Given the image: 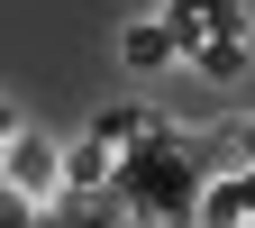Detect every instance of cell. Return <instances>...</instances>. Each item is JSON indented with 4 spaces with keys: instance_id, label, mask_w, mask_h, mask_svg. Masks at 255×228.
Wrapping results in <instances>:
<instances>
[{
    "instance_id": "1",
    "label": "cell",
    "mask_w": 255,
    "mask_h": 228,
    "mask_svg": "<svg viewBox=\"0 0 255 228\" xmlns=\"http://www.w3.org/2000/svg\"><path fill=\"white\" fill-rule=\"evenodd\" d=\"M119 201L137 228H191L201 219V165H191V146L173 128H155L146 146L119 155Z\"/></svg>"
},
{
    "instance_id": "2",
    "label": "cell",
    "mask_w": 255,
    "mask_h": 228,
    "mask_svg": "<svg viewBox=\"0 0 255 228\" xmlns=\"http://www.w3.org/2000/svg\"><path fill=\"white\" fill-rule=\"evenodd\" d=\"M0 183H9L18 192V201H55V192H64V146L46 137V128H18V146H9V165H0Z\"/></svg>"
},
{
    "instance_id": "3",
    "label": "cell",
    "mask_w": 255,
    "mask_h": 228,
    "mask_svg": "<svg viewBox=\"0 0 255 228\" xmlns=\"http://www.w3.org/2000/svg\"><path fill=\"white\" fill-rule=\"evenodd\" d=\"M164 27L182 55H201L219 37H246V0H164Z\"/></svg>"
},
{
    "instance_id": "4",
    "label": "cell",
    "mask_w": 255,
    "mask_h": 228,
    "mask_svg": "<svg viewBox=\"0 0 255 228\" xmlns=\"http://www.w3.org/2000/svg\"><path fill=\"white\" fill-rule=\"evenodd\" d=\"M201 228H255V165H228L219 183H201Z\"/></svg>"
},
{
    "instance_id": "5",
    "label": "cell",
    "mask_w": 255,
    "mask_h": 228,
    "mask_svg": "<svg viewBox=\"0 0 255 228\" xmlns=\"http://www.w3.org/2000/svg\"><path fill=\"white\" fill-rule=\"evenodd\" d=\"M64 192H73V201H101V192H119V155H110L101 137H73V146H64Z\"/></svg>"
},
{
    "instance_id": "6",
    "label": "cell",
    "mask_w": 255,
    "mask_h": 228,
    "mask_svg": "<svg viewBox=\"0 0 255 228\" xmlns=\"http://www.w3.org/2000/svg\"><path fill=\"white\" fill-rule=\"evenodd\" d=\"M119 64H128V73H164V64H182V46H173L164 18H128L119 27Z\"/></svg>"
},
{
    "instance_id": "7",
    "label": "cell",
    "mask_w": 255,
    "mask_h": 228,
    "mask_svg": "<svg viewBox=\"0 0 255 228\" xmlns=\"http://www.w3.org/2000/svg\"><path fill=\"white\" fill-rule=\"evenodd\" d=\"M155 128H164V119H155L146 101H110L101 119H91V137H101L110 155H128V146H146V137H155Z\"/></svg>"
},
{
    "instance_id": "8",
    "label": "cell",
    "mask_w": 255,
    "mask_h": 228,
    "mask_svg": "<svg viewBox=\"0 0 255 228\" xmlns=\"http://www.w3.org/2000/svg\"><path fill=\"white\" fill-rule=\"evenodd\" d=\"M191 73H201V82H237V73H246V37H219V46H201V55H191Z\"/></svg>"
},
{
    "instance_id": "9",
    "label": "cell",
    "mask_w": 255,
    "mask_h": 228,
    "mask_svg": "<svg viewBox=\"0 0 255 228\" xmlns=\"http://www.w3.org/2000/svg\"><path fill=\"white\" fill-rule=\"evenodd\" d=\"M37 219H46L37 201H18V192H9V183H0V228H37Z\"/></svg>"
},
{
    "instance_id": "10",
    "label": "cell",
    "mask_w": 255,
    "mask_h": 228,
    "mask_svg": "<svg viewBox=\"0 0 255 228\" xmlns=\"http://www.w3.org/2000/svg\"><path fill=\"white\" fill-rule=\"evenodd\" d=\"M18 128H27V119H18L9 101H0V165H9V146H18Z\"/></svg>"
},
{
    "instance_id": "11",
    "label": "cell",
    "mask_w": 255,
    "mask_h": 228,
    "mask_svg": "<svg viewBox=\"0 0 255 228\" xmlns=\"http://www.w3.org/2000/svg\"><path fill=\"white\" fill-rule=\"evenodd\" d=\"M228 155H237V165H255V119H246L237 137H228Z\"/></svg>"
}]
</instances>
